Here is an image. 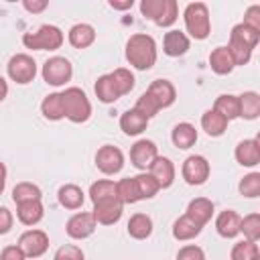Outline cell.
<instances>
[{
  "mask_svg": "<svg viewBox=\"0 0 260 260\" xmlns=\"http://www.w3.org/2000/svg\"><path fill=\"white\" fill-rule=\"evenodd\" d=\"M156 55V41L146 32H136L126 41V61L138 71L154 67Z\"/></svg>",
  "mask_w": 260,
  "mask_h": 260,
  "instance_id": "1",
  "label": "cell"
},
{
  "mask_svg": "<svg viewBox=\"0 0 260 260\" xmlns=\"http://www.w3.org/2000/svg\"><path fill=\"white\" fill-rule=\"evenodd\" d=\"M63 95V108H65V118L73 124H85L91 118V102L85 95L81 87H67L61 91Z\"/></svg>",
  "mask_w": 260,
  "mask_h": 260,
  "instance_id": "2",
  "label": "cell"
},
{
  "mask_svg": "<svg viewBox=\"0 0 260 260\" xmlns=\"http://www.w3.org/2000/svg\"><path fill=\"white\" fill-rule=\"evenodd\" d=\"M185 28L195 41H205L211 32V20H209V8L205 2H191L185 6L183 12Z\"/></svg>",
  "mask_w": 260,
  "mask_h": 260,
  "instance_id": "3",
  "label": "cell"
},
{
  "mask_svg": "<svg viewBox=\"0 0 260 260\" xmlns=\"http://www.w3.org/2000/svg\"><path fill=\"white\" fill-rule=\"evenodd\" d=\"M63 41V30L55 24H43L35 32H24L22 37V45L32 51H57L61 49Z\"/></svg>",
  "mask_w": 260,
  "mask_h": 260,
  "instance_id": "4",
  "label": "cell"
},
{
  "mask_svg": "<svg viewBox=\"0 0 260 260\" xmlns=\"http://www.w3.org/2000/svg\"><path fill=\"white\" fill-rule=\"evenodd\" d=\"M140 12L144 18L152 20L156 26H171L179 18L177 0H142Z\"/></svg>",
  "mask_w": 260,
  "mask_h": 260,
  "instance_id": "5",
  "label": "cell"
},
{
  "mask_svg": "<svg viewBox=\"0 0 260 260\" xmlns=\"http://www.w3.org/2000/svg\"><path fill=\"white\" fill-rule=\"evenodd\" d=\"M41 75H43L45 83H49L53 87H61V85H65L73 77V65H71L69 59L55 55V57H49L43 63Z\"/></svg>",
  "mask_w": 260,
  "mask_h": 260,
  "instance_id": "6",
  "label": "cell"
},
{
  "mask_svg": "<svg viewBox=\"0 0 260 260\" xmlns=\"http://www.w3.org/2000/svg\"><path fill=\"white\" fill-rule=\"evenodd\" d=\"M6 73L14 83L26 85L37 77V61L26 53H16L10 57L6 65Z\"/></svg>",
  "mask_w": 260,
  "mask_h": 260,
  "instance_id": "7",
  "label": "cell"
},
{
  "mask_svg": "<svg viewBox=\"0 0 260 260\" xmlns=\"http://www.w3.org/2000/svg\"><path fill=\"white\" fill-rule=\"evenodd\" d=\"M209 173H211V167L203 154H191L183 160L181 175L187 185H203L209 179Z\"/></svg>",
  "mask_w": 260,
  "mask_h": 260,
  "instance_id": "8",
  "label": "cell"
},
{
  "mask_svg": "<svg viewBox=\"0 0 260 260\" xmlns=\"http://www.w3.org/2000/svg\"><path fill=\"white\" fill-rule=\"evenodd\" d=\"M18 248L24 252L26 258H41L49 250V236L43 230H26L18 238Z\"/></svg>",
  "mask_w": 260,
  "mask_h": 260,
  "instance_id": "9",
  "label": "cell"
},
{
  "mask_svg": "<svg viewBox=\"0 0 260 260\" xmlns=\"http://www.w3.org/2000/svg\"><path fill=\"white\" fill-rule=\"evenodd\" d=\"M95 167L104 175H118L124 167V152L118 146L104 144L95 152Z\"/></svg>",
  "mask_w": 260,
  "mask_h": 260,
  "instance_id": "10",
  "label": "cell"
},
{
  "mask_svg": "<svg viewBox=\"0 0 260 260\" xmlns=\"http://www.w3.org/2000/svg\"><path fill=\"white\" fill-rule=\"evenodd\" d=\"M95 228H98V223H95L91 211H77L65 223V232L71 240H85L95 232Z\"/></svg>",
  "mask_w": 260,
  "mask_h": 260,
  "instance_id": "11",
  "label": "cell"
},
{
  "mask_svg": "<svg viewBox=\"0 0 260 260\" xmlns=\"http://www.w3.org/2000/svg\"><path fill=\"white\" fill-rule=\"evenodd\" d=\"M156 156H158V148H156V144H154L152 140H148V138L136 140V142L132 144V148H130V162H132V167H136V169L142 171V173L148 171V167L152 165V160H154Z\"/></svg>",
  "mask_w": 260,
  "mask_h": 260,
  "instance_id": "12",
  "label": "cell"
},
{
  "mask_svg": "<svg viewBox=\"0 0 260 260\" xmlns=\"http://www.w3.org/2000/svg\"><path fill=\"white\" fill-rule=\"evenodd\" d=\"M122 211H124V205L118 199H110V201L93 203L91 215H93L95 223H100V225H114L120 221Z\"/></svg>",
  "mask_w": 260,
  "mask_h": 260,
  "instance_id": "13",
  "label": "cell"
},
{
  "mask_svg": "<svg viewBox=\"0 0 260 260\" xmlns=\"http://www.w3.org/2000/svg\"><path fill=\"white\" fill-rule=\"evenodd\" d=\"M148 173L154 177V181L158 183L160 189H169L175 183V165L167 156H156L152 160V165L148 167Z\"/></svg>",
  "mask_w": 260,
  "mask_h": 260,
  "instance_id": "14",
  "label": "cell"
},
{
  "mask_svg": "<svg viewBox=\"0 0 260 260\" xmlns=\"http://www.w3.org/2000/svg\"><path fill=\"white\" fill-rule=\"evenodd\" d=\"M146 91H148L150 98L158 104L160 110L173 106L175 100H177V89H175V85H173L169 79H154V81L148 85Z\"/></svg>",
  "mask_w": 260,
  "mask_h": 260,
  "instance_id": "15",
  "label": "cell"
},
{
  "mask_svg": "<svg viewBox=\"0 0 260 260\" xmlns=\"http://www.w3.org/2000/svg\"><path fill=\"white\" fill-rule=\"evenodd\" d=\"M234 156L242 167H256L260 162V142H258V138L240 140L236 150H234Z\"/></svg>",
  "mask_w": 260,
  "mask_h": 260,
  "instance_id": "16",
  "label": "cell"
},
{
  "mask_svg": "<svg viewBox=\"0 0 260 260\" xmlns=\"http://www.w3.org/2000/svg\"><path fill=\"white\" fill-rule=\"evenodd\" d=\"M213 211H215V205H213L211 199H207V197H195V199L189 201L185 215L191 217L197 225L203 228V225L213 217Z\"/></svg>",
  "mask_w": 260,
  "mask_h": 260,
  "instance_id": "17",
  "label": "cell"
},
{
  "mask_svg": "<svg viewBox=\"0 0 260 260\" xmlns=\"http://www.w3.org/2000/svg\"><path fill=\"white\" fill-rule=\"evenodd\" d=\"M189 47H191V41H189V37L183 30H169V32H165V39H162L165 55L181 57V55H185L189 51Z\"/></svg>",
  "mask_w": 260,
  "mask_h": 260,
  "instance_id": "18",
  "label": "cell"
},
{
  "mask_svg": "<svg viewBox=\"0 0 260 260\" xmlns=\"http://www.w3.org/2000/svg\"><path fill=\"white\" fill-rule=\"evenodd\" d=\"M67 41H69V45L75 47V49H87V47H91L93 41H95V28H93L91 24H87V22H77V24H73V26L69 28Z\"/></svg>",
  "mask_w": 260,
  "mask_h": 260,
  "instance_id": "19",
  "label": "cell"
},
{
  "mask_svg": "<svg viewBox=\"0 0 260 260\" xmlns=\"http://www.w3.org/2000/svg\"><path fill=\"white\" fill-rule=\"evenodd\" d=\"M240 215L234 211V209H225L221 211L217 217H215V230L221 238L225 240H232L240 234Z\"/></svg>",
  "mask_w": 260,
  "mask_h": 260,
  "instance_id": "20",
  "label": "cell"
},
{
  "mask_svg": "<svg viewBox=\"0 0 260 260\" xmlns=\"http://www.w3.org/2000/svg\"><path fill=\"white\" fill-rule=\"evenodd\" d=\"M146 126H148V120L140 112H136L134 108L126 110L120 116V130L126 136H138V134H142L146 130Z\"/></svg>",
  "mask_w": 260,
  "mask_h": 260,
  "instance_id": "21",
  "label": "cell"
},
{
  "mask_svg": "<svg viewBox=\"0 0 260 260\" xmlns=\"http://www.w3.org/2000/svg\"><path fill=\"white\" fill-rule=\"evenodd\" d=\"M171 140H173V144H175L177 148L187 150V148H191V146L197 142V130H195V126L189 124V122H179V124L173 128V132H171Z\"/></svg>",
  "mask_w": 260,
  "mask_h": 260,
  "instance_id": "22",
  "label": "cell"
},
{
  "mask_svg": "<svg viewBox=\"0 0 260 260\" xmlns=\"http://www.w3.org/2000/svg\"><path fill=\"white\" fill-rule=\"evenodd\" d=\"M57 199L65 209H79L83 205V201H85V193L81 191V187H77L73 183H67V185L59 187Z\"/></svg>",
  "mask_w": 260,
  "mask_h": 260,
  "instance_id": "23",
  "label": "cell"
},
{
  "mask_svg": "<svg viewBox=\"0 0 260 260\" xmlns=\"http://www.w3.org/2000/svg\"><path fill=\"white\" fill-rule=\"evenodd\" d=\"M45 215V207L41 201H26L16 205V217L22 225H37Z\"/></svg>",
  "mask_w": 260,
  "mask_h": 260,
  "instance_id": "24",
  "label": "cell"
},
{
  "mask_svg": "<svg viewBox=\"0 0 260 260\" xmlns=\"http://www.w3.org/2000/svg\"><path fill=\"white\" fill-rule=\"evenodd\" d=\"M126 230H128V236L130 238H134V240H146L152 234V219L146 213H134V215H130Z\"/></svg>",
  "mask_w": 260,
  "mask_h": 260,
  "instance_id": "25",
  "label": "cell"
},
{
  "mask_svg": "<svg viewBox=\"0 0 260 260\" xmlns=\"http://www.w3.org/2000/svg\"><path fill=\"white\" fill-rule=\"evenodd\" d=\"M209 67L217 75H228V73L234 71L236 65H234V59H232V55L225 47H215L209 53Z\"/></svg>",
  "mask_w": 260,
  "mask_h": 260,
  "instance_id": "26",
  "label": "cell"
},
{
  "mask_svg": "<svg viewBox=\"0 0 260 260\" xmlns=\"http://www.w3.org/2000/svg\"><path fill=\"white\" fill-rule=\"evenodd\" d=\"M41 114L51 120V122H59L65 118V108H63V95L59 91L45 95V100L41 102Z\"/></svg>",
  "mask_w": 260,
  "mask_h": 260,
  "instance_id": "27",
  "label": "cell"
},
{
  "mask_svg": "<svg viewBox=\"0 0 260 260\" xmlns=\"http://www.w3.org/2000/svg\"><path fill=\"white\" fill-rule=\"evenodd\" d=\"M201 128L205 130L207 136L217 138V136H221V134L228 130V120L211 108V110L203 112V116H201Z\"/></svg>",
  "mask_w": 260,
  "mask_h": 260,
  "instance_id": "28",
  "label": "cell"
},
{
  "mask_svg": "<svg viewBox=\"0 0 260 260\" xmlns=\"http://www.w3.org/2000/svg\"><path fill=\"white\" fill-rule=\"evenodd\" d=\"M201 230H203V228L197 225L191 217L181 215V217H177L175 223H173V238L179 240V242H189V240L197 238V236L201 234Z\"/></svg>",
  "mask_w": 260,
  "mask_h": 260,
  "instance_id": "29",
  "label": "cell"
},
{
  "mask_svg": "<svg viewBox=\"0 0 260 260\" xmlns=\"http://www.w3.org/2000/svg\"><path fill=\"white\" fill-rule=\"evenodd\" d=\"M213 110L217 114H221L228 122L240 118V104H238V95H232V93H221L215 98V104H213Z\"/></svg>",
  "mask_w": 260,
  "mask_h": 260,
  "instance_id": "30",
  "label": "cell"
},
{
  "mask_svg": "<svg viewBox=\"0 0 260 260\" xmlns=\"http://www.w3.org/2000/svg\"><path fill=\"white\" fill-rule=\"evenodd\" d=\"M240 104V118L244 120H256L260 116V95L256 91H244L238 95Z\"/></svg>",
  "mask_w": 260,
  "mask_h": 260,
  "instance_id": "31",
  "label": "cell"
},
{
  "mask_svg": "<svg viewBox=\"0 0 260 260\" xmlns=\"http://www.w3.org/2000/svg\"><path fill=\"white\" fill-rule=\"evenodd\" d=\"M89 199H91V203L118 199L116 183H114V181H110V179H100V181L91 183V187H89ZM118 201H120V199H118Z\"/></svg>",
  "mask_w": 260,
  "mask_h": 260,
  "instance_id": "32",
  "label": "cell"
},
{
  "mask_svg": "<svg viewBox=\"0 0 260 260\" xmlns=\"http://www.w3.org/2000/svg\"><path fill=\"white\" fill-rule=\"evenodd\" d=\"M43 199V191L39 185L30 183V181H20L14 185L12 189V201L18 203H26V201H41Z\"/></svg>",
  "mask_w": 260,
  "mask_h": 260,
  "instance_id": "33",
  "label": "cell"
},
{
  "mask_svg": "<svg viewBox=\"0 0 260 260\" xmlns=\"http://www.w3.org/2000/svg\"><path fill=\"white\" fill-rule=\"evenodd\" d=\"M93 91H95V98H98L102 104H114V102L120 98V93H118V89H116V85H114L110 73L98 77V81H95V85H93Z\"/></svg>",
  "mask_w": 260,
  "mask_h": 260,
  "instance_id": "34",
  "label": "cell"
},
{
  "mask_svg": "<svg viewBox=\"0 0 260 260\" xmlns=\"http://www.w3.org/2000/svg\"><path fill=\"white\" fill-rule=\"evenodd\" d=\"M230 41H236V43H242V45H246L250 49H256V45L260 41V32L250 28V26H246L244 22H238L230 32Z\"/></svg>",
  "mask_w": 260,
  "mask_h": 260,
  "instance_id": "35",
  "label": "cell"
},
{
  "mask_svg": "<svg viewBox=\"0 0 260 260\" xmlns=\"http://www.w3.org/2000/svg\"><path fill=\"white\" fill-rule=\"evenodd\" d=\"M110 77H112V81H114V85H116L120 98L126 95V93H130V91L134 89L136 79H134V73H132L130 69H126V67H118V69H114V71L110 73Z\"/></svg>",
  "mask_w": 260,
  "mask_h": 260,
  "instance_id": "36",
  "label": "cell"
},
{
  "mask_svg": "<svg viewBox=\"0 0 260 260\" xmlns=\"http://www.w3.org/2000/svg\"><path fill=\"white\" fill-rule=\"evenodd\" d=\"M134 183H136V191H138V197H140V199H152V197L160 191L158 183L154 181V177H152L150 173H140V175H136V177H134Z\"/></svg>",
  "mask_w": 260,
  "mask_h": 260,
  "instance_id": "37",
  "label": "cell"
},
{
  "mask_svg": "<svg viewBox=\"0 0 260 260\" xmlns=\"http://www.w3.org/2000/svg\"><path fill=\"white\" fill-rule=\"evenodd\" d=\"M230 258L232 260H260L258 244L256 242H250V240H242V242L234 244Z\"/></svg>",
  "mask_w": 260,
  "mask_h": 260,
  "instance_id": "38",
  "label": "cell"
},
{
  "mask_svg": "<svg viewBox=\"0 0 260 260\" xmlns=\"http://www.w3.org/2000/svg\"><path fill=\"white\" fill-rule=\"evenodd\" d=\"M116 191H118V199H120V203H122V205L140 201V197H138V191H136V183H134V177H126V179H120V181L116 183Z\"/></svg>",
  "mask_w": 260,
  "mask_h": 260,
  "instance_id": "39",
  "label": "cell"
},
{
  "mask_svg": "<svg viewBox=\"0 0 260 260\" xmlns=\"http://www.w3.org/2000/svg\"><path fill=\"white\" fill-rule=\"evenodd\" d=\"M240 234H244V240L258 242L260 240V213H250L240 219Z\"/></svg>",
  "mask_w": 260,
  "mask_h": 260,
  "instance_id": "40",
  "label": "cell"
},
{
  "mask_svg": "<svg viewBox=\"0 0 260 260\" xmlns=\"http://www.w3.org/2000/svg\"><path fill=\"white\" fill-rule=\"evenodd\" d=\"M238 191H240V195H244L248 199H256L260 195V173H250V175L242 177Z\"/></svg>",
  "mask_w": 260,
  "mask_h": 260,
  "instance_id": "41",
  "label": "cell"
},
{
  "mask_svg": "<svg viewBox=\"0 0 260 260\" xmlns=\"http://www.w3.org/2000/svg\"><path fill=\"white\" fill-rule=\"evenodd\" d=\"M134 110H136V112H140V114H142L146 120H150L152 116H156V114L160 112L158 104H156V102L150 98V93H148V91H144V93H142V95L136 100Z\"/></svg>",
  "mask_w": 260,
  "mask_h": 260,
  "instance_id": "42",
  "label": "cell"
},
{
  "mask_svg": "<svg viewBox=\"0 0 260 260\" xmlns=\"http://www.w3.org/2000/svg\"><path fill=\"white\" fill-rule=\"evenodd\" d=\"M53 260H85V254L79 246L75 244H65L61 248H57Z\"/></svg>",
  "mask_w": 260,
  "mask_h": 260,
  "instance_id": "43",
  "label": "cell"
},
{
  "mask_svg": "<svg viewBox=\"0 0 260 260\" xmlns=\"http://www.w3.org/2000/svg\"><path fill=\"white\" fill-rule=\"evenodd\" d=\"M177 260H205V252H203V248H199L195 244H187L179 250Z\"/></svg>",
  "mask_w": 260,
  "mask_h": 260,
  "instance_id": "44",
  "label": "cell"
},
{
  "mask_svg": "<svg viewBox=\"0 0 260 260\" xmlns=\"http://www.w3.org/2000/svg\"><path fill=\"white\" fill-rule=\"evenodd\" d=\"M242 22H244L246 26H250V28H254V30L260 32V4L248 6L246 12H244V20H242Z\"/></svg>",
  "mask_w": 260,
  "mask_h": 260,
  "instance_id": "45",
  "label": "cell"
},
{
  "mask_svg": "<svg viewBox=\"0 0 260 260\" xmlns=\"http://www.w3.org/2000/svg\"><path fill=\"white\" fill-rule=\"evenodd\" d=\"M12 223H14V215L8 207H2L0 205V236L8 234L12 230Z\"/></svg>",
  "mask_w": 260,
  "mask_h": 260,
  "instance_id": "46",
  "label": "cell"
},
{
  "mask_svg": "<svg viewBox=\"0 0 260 260\" xmlns=\"http://www.w3.org/2000/svg\"><path fill=\"white\" fill-rule=\"evenodd\" d=\"M0 260H26V256H24V252H22V250L18 248V244H16V246H6V248H2Z\"/></svg>",
  "mask_w": 260,
  "mask_h": 260,
  "instance_id": "47",
  "label": "cell"
},
{
  "mask_svg": "<svg viewBox=\"0 0 260 260\" xmlns=\"http://www.w3.org/2000/svg\"><path fill=\"white\" fill-rule=\"evenodd\" d=\"M22 6H24V10H26V12L39 14V12H43V10L49 6V2H47V0H24V2H22Z\"/></svg>",
  "mask_w": 260,
  "mask_h": 260,
  "instance_id": "48",
  "label": "cell"
},
{
  "mask_svg": "<svg viewBox=\"0 0 260 260\" xmlns=\"http://www.w3.org/2000/svg\"><path fill=\"white\" fill-rule=\"evenodd\" d=\"M108 4H110V8H114V10H130V8L134 6V2H132V0H124V2H118V0H110Z\"/></svg>",
  "mask_w": 260,
  "mask_h": 260,
  "instance_id": "49",
  "label": "cell"
},
{
  "mask_svg": "<svg viewBox=\"0 0 260 260\" xmlns=\"http://www.w3.org/2000/svg\"><path fill=\"white\" fill-rule=\"evenodd\" d=\"M6 189V165L0 160V195L4 193Z\"/></svg>",
  "mask_w": 260,
  "mask_h": 260,
  "instance_id": "50",
  "label": "cell"
},
{
  "mask_svg": "<svg viewBox=\"0 0 260 260\" xmlns=\"http://www.w3.org/2000/svg\"><path fill=\"white\" fill-rule=\"evenodd\" d=\"M6 95H8V81L0 75V102H4Z\"/></svg>",
  "mask_w": 260,
  "mask_h": 260,
  "instance_id": "51",
  "label": "cell"
}]
</instances>
